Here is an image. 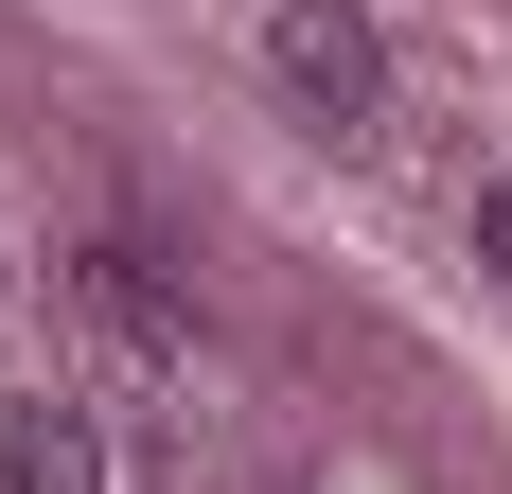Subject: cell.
I'll return each mask as SVG.
<instances>
[{"mask_svg": "<svg viewBox=\"0 0 512 494\" xmlns=\"http://www.w3.org/2000/svg\"><path fill=\"white\" fill-rule=\"evenodd\" d=\"M265 71H283V106H301V124H371L389 36H371V0H265Z\"/></svg>", "mask_w": 512, "mask_h": 494, "instance_id": "6da1fadb", "label": "cell"}, {"mask_svg": "<svg viewBox=\"0 0 512 494\" xmlns=\"http://www.w3.org/2000/svg\"><path fill=\"white\" fill-rule=\"evenodd\" d=\"M0 494H106L89 406H53V389H0Z\"/></svg>", "mask_w": 512, "mask_h": 494, "instance_id": "7a4b0ae2", "label": "cell"}, {"mask_svg": "<svg viewBox=\"0 0 512 494\" xmlns=\"http://www.w3.org/2000/svg\"><path fill=\"white\" fill-rule=\"evenodd\" d=\"M477 265L512 283V177H477Z\"/></svg>", "mask_w": 512, "mask_h": 494, "instance_id": "3957f363", "label": "cell"}]
</instances>
